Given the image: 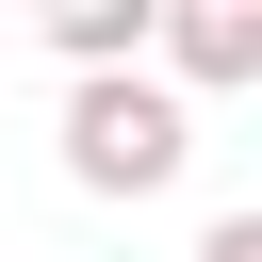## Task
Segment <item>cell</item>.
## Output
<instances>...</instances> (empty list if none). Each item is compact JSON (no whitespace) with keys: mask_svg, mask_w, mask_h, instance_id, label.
Wrapping results in <instances>:
<instances>
[{"mask_svg":"<svg viewBox=\"0 0 262 262\" xmlns=\"http://www.w3.org/2000/svg\"><path fill=\"white\" fill-rule=\"evenodd\" d=\"M196 164V98L164 66H66V180L82 196H164Z\"/></svg>","mask_w":262,"mask_h":262,"instance_id":"obj_1","label":"cell"},{"mask_svg":"<svg viewBox=\"0 0 262 262\" xmlns=\"http://www.w3.org/2000/svg\"><path fill=\"white\" fill-rule=\"evenodd\" d=\"M147 16H164V0H33V33H49L66 66H147Z\"/></svg>","mask_w":262,"mask_h":262,"instance_id":"obj_3","label":"cell"},{"mask_svg":"<svg viewBox=\"0 0 262 262\" xmlns=\"http://www.w3.org/2000/svg\"><path fill=\"white\" fill-rule=\"evenodd\" d=\"M196 262H262V213H213V229H196Z\"/></svg>","mask_w":262,"mask_h":262,"instance_id":"obj_4","label":"cell"},{"mask_svg":"<svg viewBox=\"0 0 262 262\" xmlns=\"http://www.w3.org/2000/svg\"><path fill=\"white\" fill-rule=\"evenodd\" d=\"M147 49H164L180 98H229V82H262V0H164Z\"/></svg>","mask_w":262,"mask_h":262,"instance_id":"obj_2","label":"cell"}]
</instances>
